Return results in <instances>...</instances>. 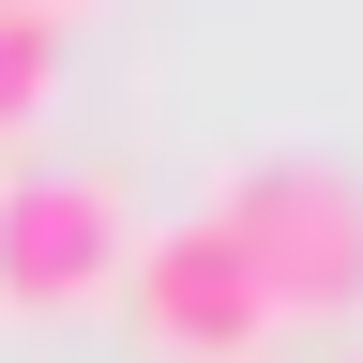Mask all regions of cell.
I'll return each instance as SVG.
<instances>
[{
    "instance_id": "6",
    "label": "cell",
    "mask_w": 363,
    "mask_h": 363,
    "mask_svg": "<svg viewBox=\"0 0 363 363\" xmlns=\"http://www.w3.org/2000/svg\"><path fill=\"white\" fill-rule=\"evenodd\" d=\"M348 363H363V348H348Z\"/></svg>"
},
{
    "instance_id": "2",
    "label": "cell",
    "mask_w": 363,
    "mask_h": 363,
    "mask_svg": "<svg viewBox=\"0 0 363 363\" xmlns=\"http://www.w3.org/2000/svg\"><path fill=\"white\" fill-rule=\"evenodd\" d=\"M121 257H136L121 182H91V167H30L16 197H0V303H16V318H76V303H106Z\"/></svg>"
},
{
    "instance_id": "1",
    "label": "cell",
    "mask_w": 363,
    "mask_h": 363,
    "mask_svg": "<svg viewBox=\"0 0 363 363\" xmlns=\"http://www.w3.org/2000/svg\"><path fill=\"white\" fill-rule=\"evenodd\" d=\"M212 227L242 242V272H257L272 318H348L363 303V197L333 167H242L212 197Z\"/></svg>"
},
{
    "instance_id": "3",
    "label": "cell",
    "mask_w": 363,
    "mask_h": 363,
    "mask_svg": "<svg viewBox=\"0 0 363 363\" xmlns=\"http://www.w3.org/2000/svg\"><path fill=\"white\" fill-rule=\"evenodd\" d=\"M136 318L182 348V363H257V333H272V303H257V272H242V242H227L212 212H182V227H136Z\"/></svg>"
},
{
    "instance_id": "4",
    "label": "cell",
    "mask_w": 363,
    "mask_h": 363,
    "mask_svg": "<svg viewBox=\"0 0 363 363\" xmlns=\"http://www.w3.org/2000/svg\"><path fill=\"white\" fill-rule=\"evenodd\" d=\"M45 91H61V16L0 0V136H30V121H45Z\"/></svg>"
},
{
    "instance_id": "5",
    "label": "cell",
    "mask_w": 363,
    "mask_h": 363,
    "mask_svg": "<svg viewBox=\"0 0 363 363\" xmlns=\"http://www.w3.org/2000/svg\"><path fill=\"white\" fill-rule=\"evenodd\" d=\"M30 16H76V0H30Z\"/></svg>"
}]
</instances>
